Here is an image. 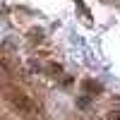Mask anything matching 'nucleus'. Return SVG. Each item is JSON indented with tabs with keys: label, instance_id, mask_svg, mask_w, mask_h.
<instances>
[{
	"label": "nucleus",
	"instance_id": "f257e3e1",
	"mask_svg": "<svg viewBox=\"0 0 120 120\" xmlns=\"http://www.w3.org/2000/svg\"><path fill=\"white\" fill-rule=\"evenodd\" d=\"M12 101H15V106H17V108H22L24 113H29V111H31V106H29V101H26V98H24L22 94H19V96H15Z\"/></svg>",
	"mask_w": 120,
	"mask_h": 120
}]
</instances>
